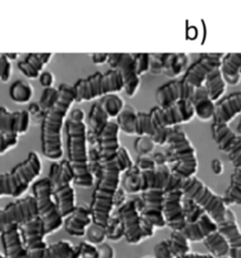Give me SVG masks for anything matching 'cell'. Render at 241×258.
I'll return each instance as SVG.
<instances>
[{
  "label": "cell",
  "mask_w": 241,
  "mask_h": 258,
  "mask_svg": "<svg viewBox=\"0 0 241 258\" xmlns=\"http://www.w3.org/2000/svg\"><path fill=\"white\" fill-rule=\"evenodd\" d=\"M58 95H59V91L58 89H56V88H47V89L44 90L42 98H40V102H39V107L40 109H42V111L46 113V111L56 103L57 98H58Z\"/></svg>",
  "instance_id": "39"
},
{
  "label": "cell",
  "mask_w": 241,
  "mask_h": 258,
  "mask_svg": "<svg viewBox=\"0 0 241 258\" xmlns=\"http://www.w3.org/2000/svg\"><path fill=\"white\" fill-rule=\"evenodd\" d=\"M212 169L213 172L215 173V174H221L222 171H223V167H222V162L218 160V159H215V160L212 161Z\"/></svg>",
  "instance_id": "52"
},
{
  "label": "cell",
  "mask_w": 241,
  "mask_h": 258,
  "mask_svg": "<svg viewBox=\"0 0 241 258\" xmlns=\"http://www.w3.org/2000/svg\"><path fill=\"white\" fill-rule=\"evenodd\" d=\"M120 128L116 122L109 121L100 135L101 169L98 182L95 188L91 204L94 224L105 229L109 222L115 198L120 187L121 171L116 161L117 149L120 148Z\"/></svg>",
  "instance_id": "1"
},
{
  "label": "cell",
  "mask_w": 241,
  "mask_h": 258,
  "mask_svg": "<svg viewBox=\"0 0 241 258\" xmlns=\"http://www.w3.org/2000/svg\"><path fill=\"white\" fill-rule=\"evenodd\" d=\"M223 56V53H205L186 70L182 81L194 89L202 87L210 71L220 67Z\"/></svg>",
  "instance_id": "18"
},
{
  "label": "cell",
  "mask_w": 241,
  "mask_h": 258,
  "mask_svg": "<svg viewBox=\"0 0 241 258\" xmlns=\"http://www.w3.org/2000/svg\"><path fill=\"white\" fill-rule=\"evenodd\" d=\"M18 137L17 135H9L0 133V155L5 154L10 149L15 148L18 145Z\"/></svg>",
  "instance_id": "43"
},
{
  "label": "cell",
  "mask_w": 241,
  "mask_h": 258,
  "mask_svg": "<svg viewBox=\"0 0 241 258\" xmlns=\"http://www.w3.org/2000/svg\"><path fill=\"white\" fill-rule=\"evenodd\" d=\"M167 242L175 258H180L191 252V242L186 238L181 231H173L171 238Z\"/></svg>",
  "instance_id": "36"
},
{
  "label": "cell",
  "mask_w": 241,
  "mask_h": 258,
  "mask_svg": "<svg viewBox=\"0 0 241 258\" xmlns=\"http://www.w3.org/2000/svg\"><path fill=\"white\" fill-rule=\"evenodd\" d=\"M118 218L121 220L123 236L131 245L140 244L144 239L141 226V217L137 208V200H130L122 204L118 209Z\"/></svg>",
  "instance_id": "17"
},
{
  "label": "cell",
  "mask_w": 241,
  "mask_h": 258,
  "mask_svg": "<svg viewBox=\"0 0 241 258\" xmlns=\"http://www.w3.org/2000/svg\"><path fill=\"white\" fill-rule=\"evenodd\" d=\"M42 172V160L36 152H30L28 158L12 171L0 174V197H20L30 187Z\"/></svg>",
  "instance_id": "6"
},
{
  "label": "cell",
  "mask_w": 241,
  "mask_h": 258,
  "mask_svg": "<svg viewBox=\"0 0 241 258\" xmlns=\"http://www.w3.org/2000/svg\"><path fill=\"white\" fill-rule=\"evenodd\" d=\"M74 102H88L123 90V81L115 70L108 73H96L87 79L78 80L73 84Z\"/></svg>",
  "instance_id": "10"
},
{
  "label": "cell",
  "mask_w": 241,
  "mask_h": 258,
  "mask_svg": "<svg viewBox=\"0 0 241 258\" xmlns=\"http://www.w3.org/2000/svg\"><path fill=\"white\" fill-rule=\"evenodd\" d=\"M237 137L240 138V140H241V118H240V121H239V123H237V127H236V133H235Z\"/></svg>",
  "instance_id": "54"
},
{
  "label": "cell",
  "mask_w": 241,
  "mask_h": 258,
  "mask_svg": "<svg viewBox=\"0 0 241 258\" xmlns=\"http://www.w3.org/2000/svg\"><path fill=\"white\" fill-rule=\"evenodd\" d=\"M180 188L185 198L196 204L216 224L225 219L228 206L223 203L222 197L214 193L198 176L193 175L181 180Z\"/></svg>",
  "instance_id": "8"
},
{
  "label": "cell",
  "mask_w": 241,
  "mask_h": 258,
  "mask_svg": "<svg viewBox=\"0 0 241 258\" xmlns=\"http://www.w3.org/2000/svg\"><path fill=\"white\" fill-rule=\"evenodd\" d=\"M132 58H134L135 71H136L138 77L148 73L149 71V55L148 53H136V55H132Z\"/></svg>",
  "instance_id": "41"
},
{
  "label": "cell",
  "mask_w": 241,
  "mask_h": 258,
  "mask_svg": "<svg viewBox=\"0 0 241 258\" xmlns=\"http://www.w3.org/2000/svg\"><path fill=\"white\" fill-rule=\"evenodd\" d=\"M39 82L42 84L43 88H52L53 83H55V76H53L52 73H50V71H43L42 74L39 75Z\"/></svg>",
  "instance_id": "48"
},
{
  "label": "cell",
  "mask_w": 241,
  "mask_h": 258,
  "mask_svg": "<svg viewBox=\"0 0 241 258\" xmlns=\"http://www.w3.org/2000/svg\"><path fill=\"white\" fill-rule=\"evenodd\" d=\"M67 155L69 164L72 168L73 182L81 187L89 188L94 185V175L90 169L89 153H88V131L86 114L76 108L71 111L66 123Z\"/></svg>",
  "instance_id": "3"
},
{
  "label": "cell",
  "mask_w": 241,
  "mask_h": 258,
  "mask_svg": "<svg viewBox=\"0 0 241 258\" xmlns=\"http://www.w3.org/2000/svg\"><path fill=\"white\" fill-rule=\"evenodd\" d=\"M203 87L206 88L207 94H208L209 98L214 102V103L221 100L223 95L226 93L227 83L225 82V80H223L220 67L215 68V69L210 71L208 76L206 77Z\"/></svg>",
  "instance_id": "30"
},
{
  "label": "cell",
  "mask_w": 241,
  "mask_h": 258,
  "mask_svg": "<svg viewBox=\"0 0 241 258\" xmlns=\"http://www.w3.org/2000/svg\"><path fill=\"white\" fill-rule=\"evenodd\" d=\"M0 235L6 258H29V252L24 245L18 225L11 224L5 226Z\"/></svg>",
  "instance_id": "22"
},
{
  "label": "cell",
  "mask_w": 241,
  "mask_h": 258,
  "mask_svg": "<svg viewBox=\"0 0 241 258\" xmlns=\"http://www.w3.org/2000/svg\"><path fill=\"white\" fill-rule=\"evenodd\" d=\"M109 117L107 116V114L104 113V110L102 109L101 104L98 103H95L93 108H91L90 110V114H89V121H90V127H91V131L94 132L95 137L100 138V135L102 132H103V129L105 128V125L109 121Z\"/></svg>",
  "instance_id": "38"
},
{
  "label": "cell",
  "mask_w": 241,
  "mask_h": 258,
  "mask_svg": "<svg viewBox=\"0 0 241 258\" xmlns=\"http://www.w3.org/2000/svg\"><path fill=\"white\" fill-rule=\"evenodd\" d=\"M181 180H179L172 173V169L166 165L156 166L154 169L128 172L123 180V187L128 193L144 192L148 189H162L168 192L171 189L180 188Z\"/></svg>",
  "instance_id": "7"
},
{
  "label": "cell",
  "mask_w": 241,
  "mask_h": 258,
  "mask_svg": "<svg viewBox=\"0 0 241 258\" xmlns=\"http://www.w3.org/2000/svg\"><path fill=\"white\" fill-rule=\"evenodd\" d=\"M202 242L203 245L207 247V250H208L209 253L213 254V256L219 258L229 257V244L227 243L225 237H223L218 230L209 233Z\"/></svg>",
  "instance_id": "32"
},
{
  "label": "cell",
  "mask_w": 241,
  "mask_h": 258,
  "mask_svg": "<svg viewBox=\"0 0 241 258\" xmlns=\"http://www.w3.org/2000/svg\"><path fill=\"white\" fill-rule=\"evenodd\" d=\"M0 258H6L5 256H3V254H0Z\"/></svg>",
  "instance_id": "55"
},
{
  "label": "cell",
  "mask_w": 241,
  "mask_h": 258,
  "mask_svg": "<svg viewBox=\"0 0 241 258\" xmlns=\"http://www.w3.org/2000/svg\"><path fill=\"white\" fill-rule=\"evenodd\" d=\"M78 247H79L81 257H83V258H100V252H98V250L95 246L90 245V244L83 243V244H81V245Z\"/></svg>",
  "instance_id": "47"
},
{
  "label": "cell",
  "mask_w": 241,
  "mask_h": 258,
  "mask_svg": "<svg viewBox=\"0 0 241 258\" xmlns=\"http://www.w3.org/2000/svg\"><path fill=\"white\" fill-rule=\"evenodd\" d=\"M108 64L111 70L117 71L123 81V90L129 97H134L141 86V80L134 68V58L129 53H110Z\"/></svg>",
  "instance_id": "14"
},
{
  "label": "cell",
  "mask_w": 241,
  "mask_h": 258,
  "mask_svg": "<svg viewBox=\"0 0 241 258\" xmlns=\"http://www.w3.org/2000/svg\"><path fill=\"white\" fill-rule=\"evenodd\" d=\"M180 258H219V257L213 256V254H210V253L203 254V253L189 252V253H187V254H185V256H182V257H180ZM223 258H230V257H223Z\"/></svg>",
  "instance_id": "51"
},
{
  "label": "cell",
  "mask_w": 241,
  "mask_h": 258,
  "mask_svg": "<svg viewBox=\"0 0 241 258\" xmlns=\"http://www.w3.org/2000/svg\"><path fill=\"white\" fill-rule=\"evenodd\" d=\"M239 114H241V93H233L222 97L215 104L213 123L228 125Z\"/></svg>",
  "instance_id": "23"
},
{
  "label": "cell",
  "mask_w": 241,
  "mask_h": 258,
  "mask_svg": "<svg viewBox=\"0 0 241 258\" xmlns=\"http://www.w3.org/2000/svg\"><path fill=\"white\" fill-rule=\"evenodd\" d=\"M167 53H151L149 55V71L151 75L164 74L165 59Z\"/></svg>",
  "instance_id": "40"
},
{
  "label": "cell",
  "mask_w": 241,
  "mask_h": 258,
  "mask_svg": "<svg viewBox=\"0 0 241 258\" xmlns=\"http://www.w3.org/2000/svg\"><path fill=\"white\" fill-rule=\"evenodd\" d=\"M167 145L171 153V159L174 164V167L172 169L174 176L179 180H185L195 175L199 167L196 149L186 132L179 125L173 127Z\"/></svg>",
  "instance_id": "5"
},
{
  "label": "cell",
  "mask_w": 241,
  "mask_h": 258,
  "mask_svg": "<svg viewBox=\"0 0 241 258\" xmlns=\"http://www.w3.org/2000/svg\"><path fill=\"white\" fill-rule=\"evenodd\" d=\"M0 233H2V226H0Z\"/></svg>",
  "instance_id": "56"
},
{
  "label": "cell",
  "mask_w": 241,
  "mask_h": 258,
  "mask_svg": "<svg viewBox=\"0 0 241 258\" xmlns=\"http://www.w3.org/2000/svg\"><path fill=\"white\" fill-rule=\"evenodd\" d=\"M189 57L186 53H167L165 59L164 74L169 79H176L180 75L186 73Z\"/></svg>",
  "instance_id": "31"
},
{
  "label": "cell",
  "mask_w": 241,
  "mask_h": 258,
  "mask_svg": "<svg viewBox=\"0 0 241 258\" xmlns=\"http://www.w3.org/2000/svg\"><path fill=\"white\" fill-rule=\"evenodd\" d=\"M164 217L166 225L173 231H181L186 226L187 218L181 188H174L165 193Z\"/></svg>",
  "instance_id": "19"
},
{
  "label": "cell",
  "mask_w": 241,
  "mask_h": 258,
  "mask_svg": "<svg viewBox=\"0 0 241 258\" xmlns=\"http://www.w3.org/2000/svg\"><path fill=\"white\" fill-rule=\"evenodd\" d=\"M24 245L29 252V258H44L47 247L45 242V229L38 216L19 226Z\"/></svg>",
  "instance_id": "15"
},
{
  "label": "cell",
  "mask_w": 241,
  "mask_h": 258,
  "mask_svg": "<svg viewBox=\"0 0 241 258\" xmlns=\"http://www.w3.org/2000/svg\"><path fill=\"white\" fill-rule=\"evenodd\" d=\"M154 256L155 258H175L169 249L167 240H162V242L156 244L154 247Z\"/></svg>",
  "instance_id": "46"
},
{
  "label": "cell",
  "mask_w": 241,
  "mask_h": 258,
  "mask_svg": "<svg viewBox=\"0 0 241 258\" xmlns=\"http://www.w3.org/2000/svg\"><path fill=\"white\" fill-rule=\"evenodd\" d=\"M5 56H6V58L10 60V62H11V60H16L19 57L18 53H6Z\"/></svg>",
  "instance_id": "53"
},
{
  "label": "cell",
  "mask_w": 241,
  "mask_h": 258,
  "mask_svg": "<svg viewBox=\"0 0 241 258\" xmlns=\"http://www.w3.org/2000/svg\"><path fill=\"white\" fill-rule=\"evenodd\" d=\"M79 247L65 240L47 246L44 252V258H79Z\"/></svg>",
  "instance_id": "33"
},
{
  "label": "cell",
  "mask_w": 241,
  "mask_h": 258,
  "mask_svg": "<svg viewBox=\"0 0 241 258\" xmlns=\"http://www.w3.org/2000/svg\"><path fill=\"white\" fill-rule=\"evenodd\" d=\"M10 98L18 104H26L31 101L33 96V88L26 81L18 80L10 87Z\"/></svg>",
  "instance_id": "35"
},
{
  "label": "cell",
  "mask_w": 241,
  "mask_h": 258,
  "mask_svg": "<svg viewBox=\"0 0 241 258\" xmlns=\"http://www.w3.org/2000/svg\"><path fill=\"white\" fill-rule=\"evenodd\" d=\"M156 167L155 161L150 158L142 157L137 161V168L141 171H148V169H154Z\"/></svg>",
  "instance_id": "49"
},
{
  "label": "cell",
  "mask_w": 241,
  "mask_h": 258,
  "mask_svg": "<svg viewBox=\"0 0 241 258\" xmlns=\"http://www.w3.org/2000/svg\"><path fill=\"white\" fill-rule=\"evenodd\" d=\"M164 199L165 191L162 189H148L142 192L140 217L144 239L154 236L155 229H164L167 226L164 217Z\"/></svg>",
  "instance_id": "12"
},
{
  "label": "cell",
  "mask_w": 241,
  "mask_h": 258,
  "mask_svg": "<svg viewBox=\"0 0 241 258\" xmlns=\"http://www.w3.org/2000/svg\"><path fill=\"white\" fill-rule=\"evenodd\" d=\"M108 57H109L108 53H94V55H91V58H93V63L96 64V66H101V64L107 63L108 62Z\"/></svg>",
  "instance_id": "50"
},
{
  "label": "cell",
  "mask_w": 241,
  "mask_h": 258,
  "mask_svg": "<svg viewBox=\"0 0 241 258\" xmlns=\"http://www.w3.org/2000/svg\"><path fill=\"white\" fill-rule=\"evenodd\" d=\"M37 216H38V211H37L35 197L28 196L25 198L17 200V202L9 204L4 209L0 210L2 231L5 226L11 225V224H16L18 226L23 225Z\"/></svg>",
  "instance_id": "13"
},
{
  "label": "cell",
  "mask_w": 241,
  "mask_h": 258,
  "mask_svg": "<svg viewBox=\"0 0 241 258\" xmlns=\"http://www.w3.org/2000/svg\"><path fill=\"white\" fill-rule=\"evenodd\" d=\"M218 231L229 244V252L241 251V231L239 224H237L236 216L229 208L227 210L225 219L218 223Z\"/></svg>",
  "instance_id": "26"
},
{
  "label": "cell",
  "mask_w": 241,
  "mask_h": 258,
  "mask_svg": "<svg viewBox=\"0 0 241 258\" xmlns=\"http://www.w3.org/2000/svg\"><path fill=\"white\" fill-rule=\"evenodd\" d=\"M154 142L150 138L148 137H140V139H137L136 142H135V148L138 153L141 154H148L149 152H151L154 149Z\"/></svg>",
  "instance_id": "45"
},
{
  "label": "cell",
  "mask_w": 241,
  "mask_h": 258,
  "mask_svg": "<svg viewBox=\"0 0 241 258\" xmlns=\"http://www.w3.org/2000/svg\"><path fill=\"white\" fill-rule=\"evenodd\" d=\"M223 80L229 86H237L241 82V53H227L220 64Z\"/></svg>",
  "instance_id": "29"
},
{
  "label": "cell",
  "mask_w": 241,
  "mask_h": 258,
  "mask_svg": "<svg viewBox=\"0 0 241 258\" xmlns=\"http://www.w3.org/2000/svg\"><path fill=\"white\" fill-rule=\"evenodd\" d=\"M31 116L26 110L10 111L0 107V133L9 135H23L28 133Z\"/></svg>",
  "instance_id": "21"
},
{
  "label": "cell",
  "mask_w": 241,
  "mask_h": 258,
  "mask_svg": "<svg viewBox=\"0 0 241 258\" xmlns=\"http://www.w3.org/2000/svg\"><path fill=\"white\" fill-rule=\"evenodd\" d=\"M98 103L101 104L102 109L104 110L108 117L117 118L118 115L124 109V101L120 96H117L116 94H110L107 95V96L101 97Z\"/></svg>",
  "instance_id": "37"
},
{
  "label": "cell",
  "mask_w": 241,
  "mask_h": 258,
  "mask_svg": "<svg viewBox=\"0 0 241 258\" xmlns=\"http://www.w3.org/2000/svg\"><path fill=\"white\" fill-rule=\"evenodd\" d=\"M189 102L194 109V116L198 117L200 121L213 120L214 113H215V103L209 98L205 87L196 88Z\"/></svg>",
  "instance_id": "27"
},
{
  "label": "cell",
  "mask_w": 241,
  "mask_h": 258,
  "mask_svg": "<svg viewBox=\"0 0 241 258\" xmlns=\"http://www.w3.org/2000/svg\"><path fill=\"white\" fill-rule=\"evenodd\" d=\"M116 161H117L118 168H120L121 173L128 171V169H130L132 167L131 157L129 155L127 149H125L124 147H122V146H120V148L117 149Z\"/></svg>",
  "instance_id": "42"
},
{
  "label": "cell",
  "mask_w": 241,
  "mask_h": 258,
  "mask_svg": "<svg viewBox=\"0 0 241 258\" xmlns=\"http://www.w3.org/2000/svg\"><path fill=\"white\" fill-rule=\"evenodd\" d=\"M12 75V64L5 55L0 53V81L8 82Z\"/></svg>",
  "instance_id": "44"
},
{
  "label": "cell",
  "mask_w": 241,
  "mask_h": 258,
  "mask_svg": "<svg viewBox=\"0 0 241 258\" xmlns=\"http://www.w3.org/2000/svg\"><path fill=\"white\" fill-rule=\"evenodd\" d=\"M194 117L191 102L182 101L169 108H152L149 113H137L127 107L117 116L116 123L125 134L151 138L162 129L187 123Z\"/></svg>",
  "instance_id": "2"
},
{
  "label": "cell",
  "mask_w": 241,
  "mask_h": 258,
  "mask_svg": "<svg viewBox=\"0 0 241 258\" xmlns=\"http://www.w3.org/2000/svg\"><path fill=\"white\" fill-rule=\"evenodd\" d=\"M52 57V53H30L25 59L18 62V69L28 79L36 80L43 73L44 67L50 63Z\"/></svg>",
  "instance_id": "28"
},
{
  "label": "cell",
  "mask_w": 241,
  "mask_h": 258,
  "mask_svg": "<svg viewBox=\"0 0 241 258\" xmlns=\"http://www.w3.org/2000/svg\"><path fill=\"white\" fill-rule=\"evenodd\" d=\"M218 230V224L210 218L207 213H203L194 222L187 223L181 232L191 243L202 242L209 233Z\"/></svg>",
  "instance_id": "25"
},
{
  "label": "cell",
  "mask_w": 241,
  "mask_h": 258,
  "mask_svg": "<svg viewBox=\"0 0 241 258\" xmlns=\"http://www.w3.org/2000/svg\"><path fill=\"white\" fill-rule=\"evenodd\" d=\"M56 103L46 111L42 122V153L51 161H58L63 157L64 121L74 102L73 87L62 84Z\"/></svg>",
  "instance_id": "4"
},
{
  "label": "cell",
  "mask_w": 241,
  "mask_h": 258,
  "mask_svg": "<svg viewBox=\"0 0 241 258\" xmlns=\"http://www.w3.org/2000/svg\"><path fill=\"white\" fill-rule=\"evenodd\" d=\"M32 192L36 199L38 217L42 219L46 235L58 231L63 226L64 220L53 199L50 179L43 178L37 180L32 186Z\"/></svg>",
  "instance_id": "11"
},
{
  "label": "cell",
  "mask_w": 241,
  "mask_h": 258,
  "mask_svg": "<svg viewBox=\"0 0 241 258\" xmlns=\"http://www.w3.org/2000/svg\"><path fill=\"white\" fill-rule=\"evenodd\" d=\"M91 223H94L91 209H88L86 206H76L73 212H71L64 220L63 225L67 235L72 237H83L86 236L87 227Z\"/></svg>",
  "instance_id": "24"
},
{
  "label": "cell",
  "mask_w": 241,
  "mask_h": 258,
  "mask_svg": "<svg viewBox=\"0 0 241 258\" xmlns=\"http://www.w3.org/2000/svg\"><path fill=\"white\" fill-rule=\"evenodd\" d=\"M212 137L220 151L225 153L234 168L241 171V140L229 125L212 124Z\"/></svg>",
  "instance_id": "16"
},
{
  "label": "cell",
  "mask_w": 241,
  "mask_h": 258,
  "mask_svg": "<svg viewBox=\"0 0 241 258\" xmlns=\"http://www.w3.org/2000/svg\"><path fill=\"white\" fill-rule=\"evenodd\" d=\"M51 189L60 216L66 218L76 209V195L72 187L74 174L67 160L55 161L50 167Z\"/></svg>",
  "instance_id": "9"
},
{
  "label": "cell",
  "mask_w": 241,
  "mask_h": 258,
  "mask_svg": "<svg viewBox=\"0 0 241 258\" xmlns=\"http://www.w3.org/2000/svg\"><path fill=\"white\" fill-rule=\"evenodd\" d=\"M223 203L227 206L236 205L241 206V171L234 168V172L230 176L228 188L226 189L225 196L222 197Z\"/></svg>",
  "instance_id": "34"
},
{
  "label": "cell",
  "mask_w": 241,
  "mask_h": 258,
  "mask_svg": "<svg viewBox=\"0 0 241 258\" xmlns=\"http://www.w3.org/2000/svg\"><path fill=\"white\" fill-rule=\"evenodd\" d=\"M194 88L183 82L182 80H175L161 86L156 91L155 98L158 108H169L182 101H191L194 94Z\"/></svg>",
  "instance_id": "20"
}]
</instances>
